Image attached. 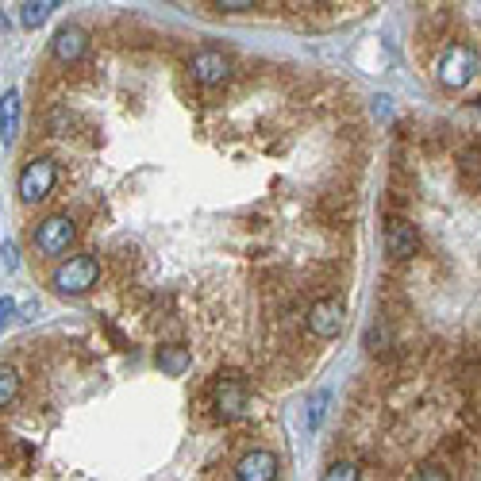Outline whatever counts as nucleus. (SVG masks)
Instances as JSON below:
<instances>
[{"instance_id": "nucleus-1", "label": "nucleus", "mask_w": 481, "mask_h": 481, "mask_svg": "<svg viewBox=\"0 0 481 481\" xmlns=\"http://www.w3.org/2000/svg\"><path fill=\"white\" fill-rule=\"evenodd\" d=\"M100 277V262L92 254H74L69 262H62L51 274V285L62 293V297H81V293H89L92 285H97Z\"/></svg>"}, {"instance_id": "nucleus-2", "label": "nucleus", "mask_w": 481, "mask_h": 481, "mask_svg": "<svg viewBox=\"0 0 481 481\" xmlns=\"http://www.w3.org/2000/svg\"><path fill=\"white\" fill-rule=\"evenodd\" d=\"M477 69H481V58L470 51V46L451 43L447 51L439 54L436 77H439L443 89H466V85H470V77H477Z\"/></svg>"}, {"instance_id": "nucleus-3", "label": "nucleus", "mask_w": 481, "mask_h": 481, "mask_svg": "<svg viewBox=\"0 0 481 481\" xmlns=\"http://www.w3.org/2000/svg\"><path fill=\"white\" fill-rule=\"evenodd\" d=\"M54 178H58V166L51 158H31L20 173V201L23 204H39L43 196H51L54 189Z\"/></svg>"}, {"instance_id": "nucleus-4", "label": "nucleus", "mask_w": 481, "mask_h": 481, "mask_svg": "<svg viewBox=\"0 0 481 481\" xmlns=\"http://www.w3.org/2000/svg\"><path fill=\"white\" fill-rule=\"evenodd\" d=\"M77 236V228H74V220L69 216H46L39 228H35V246H39V254H66L69 251V243H74Z\"/></svg>"}, {"instance_id": "nucleus-5", "label": "nucleus", "mask_w": 481, "mask_h": 481, "mask_svg": "<svg viewBox=\"0 0 481 481\" xmlns=\"http://www.w3.org/2000/svg\"><path fill=\"white\" fill-rule=\"evenodd\" d=\"M385 251H389V258H413L420 251V236H416V224H408V220L393 216L389 224H385Z\"/></svg>"}, {"instance_id": "nucleus-6", "label": "nucleus", "mask_w": 481, "mask_h": 481, "mask_svg": "<svg viewBox=\"0 0 481 481\" xmlns=\"http://www.w3.org/2000/svg\"><path fill=\"white\" fill-rule=\"evenodd\" d=\"M277 454L274 451H251L236 462V481H277Z\"/></svg>"}, {"instance_id": "nucleus-7", "label": "nucleus", "mask_w": 481, "mask_h": 481, "mask_svg": "<svg viewBox=\"0 0 481 481\" xmlns=\"http://www.w3.org/2000/svg\"><path fill=\"white\" fill-rule=\"evenodd\" d=\"M51 51H54V58L58 62H81L85 58V51H89V35H85V28H74V23H66V28H58V35H54V43H51Z\"/></svg>"}, {"instance_id": "nucleus-8", "label": "nucleus", "mask_w": 481, "mask_h": 481, "mask_svg": "<svg viewBox=\"0 0 481 481\" xmlns=\"http://www.w3.org/2000/svg\"><path fill=\"white\" fill-rule=\"evenodd\" d=\"M309 327H312V335H320V339H335L339 332H343V304L339 301H316L312 312H309Z\"/></svg>"}, {"instance_id": "nucleus-9", "label": "nucleus", "mask_w": 481, "mask_h": 481, "mask_svg": "<svg viewBox=\"0 0 481 481\" xmlns=\"http://www.w3.org/2000/svg\"><path fill=\"white\" fill-rule=\"evenodd\" d=\"M189 69L201 85H224L231 74V62H228V54H220V51H201V54H193Z\"/></svg>"}, {"instance_id": "nucleus-10", "label": "nucleus", "mask_w": 481, "mask_h": 481, "mask_svg": "<svg viewBox=\"0 0 481 481\" xmlns=\"http://www.w3.org/2000/svg\"><path fill=\"white\" fill-rule=\"evenodd\" d=\"M216 408H220V416H228V420H236V416H243L246 408H251L239 378H220L216 381Z\"/></svg>"}, {"instance_id": "nucleus-11", "label": "nucleus", "mask_w": 481, "mask_h": 481, "mask_svg": "<svg viewBox=\"0 0 481 481\" xmlns=\"http://www.w3.org/2000/svg\"><path fill=\"white\" fill-rule=\"evenodd\" d=\"M20 132V92L16 89H8L4 97H0V139L4 143H12Z\"/></svg>"}, {"instance_id": "nucleus-12", "label": "nucleus", "mask_w": 481, "mask_h": 481, "mask_svg": "<svg viewBox=\"0 0 481 481\" xmlns=\"http://www.w3.org/2000/svg\"><path fill=\"white\" fill-rule=\"evenodd\" d=\"M158 366H162V373H170V378H181V373L193 366L189 347H162L158 350Z\"/></svg>"}, {"instance_id": "nucleus-13", "label": "nucleus", "mask_w": 481, "mask_h": 481, "mask_svg": "<svg viewBox=\"0 0 481 481\" xmlns=\"http://www.w3.org/2000/svg\"><path fill=\"white\" fill-rule=\"evenodd\" d=\"M54 8H58L54 0H28V4H20V23L35 31V28H43L46 16H51Z\"/></svg>"}, {"instance_id": "nucleus-14", "label": "nucleus", "mask_w": 481, "mask_h": 481, "mask_svg": "<svg viewBox=\"0 0 481 481\" xmlns=\"http://www.w3.org/2000/svg\"><path fill=\"white\" fill-rule=\"evenodd\" d=\"M16 393H20V378H16V370L12 366H0V405H12L16 401Z\"/></svg>"}, {"instance_id": "nucleus-15", "label": "nucleus", "mask_w": 481, "mask_h": 481, "mask_svg": "<svg viewBox=\"0 0 481 481\" xmlns=\"http://www.w3.org/2000/svg\"><path fill=\"white\" fill-rule=\"evenodd\" d=\"M320 481H358V466L355 462H332Z\"/></svg>"}, {"instance_id": "nucleus-16", "label": "nucleus", "mask_w": 481, "mask_h": 481, "mask_svg": "<svg viewBox=\"0 0 481 481\" xmlns=\"http://www.w3.org/2000/svg\"><path fill=\"white\" fill-rule=\"evenodd\" d=\"M324 405H327V389H320L309 401V428H320V420H324Z\"/></svg>"}, {"instance_id": "nucleus-17", "label": "nucleus", "mask_w": 481, "mask_h": 481, "mask_svg": "<svg viewBox=\"0 0 481 481\" xmlns=\"http://www.w3.org/2000/svg\"><path fill=\"white\" fill-rule=\"evenodd\" d=\"M416 481H451V477H447V470H443V466H424V470L416 474Z\"/></svg>"}, {"instance_id": "nucleus-18", "label": "nucleus", "mask_w": 481, "mask_h": 481, "mask_svg": "<svg viewBox=\"0 0 481 481\" xmlns=\"http://www.w3.org/2000/svg\"><path fill=\"white\" fill-rule=\"evenodd\" d=\"M216 8L220 12H246V8H254V0H220Z\"/></svg>"}, {"instance_id": "nucleus-19", "label": "nucleus", "mask_w": 481, "mask_h": 481, "mask_svg": "<svg viewBox=\"0 0 481 481\" xmlns=\"http://www.w3.org/2000/svg\"><path fill=\"white\" fill-rule=\"evenodd\" d=\"M0 254H4V269H16V262H20V258H16V246L4 243V246H0Z\"/></svg>"}, {"instance_id": "nucleus-20", "label": "nucleus", "mask_w": 481, "mask_h": 481, "mask_svg": "<svg viewBox=\"0 0 481 481\" xmlns=\"http://www.w3.org/2000/svg\"><path fill=\"white\" fill-rule=\"evenodd\" d=\"M0 316H4V327H8V320H12V316H16V301H12V297L0 301Z\"/></svg>"}, {"instance_id": "nucleus-21", "label": "nucleus", "mask_w": 481, "mask_h": 481, "mask_svg": "<svg viewBox=\"0 0 481 481\" xmlns=\"http://www.w3.org/2000/svg\"><path fill=\"white\" fill-rule=\"evenodd\" d=\"M474 104H477V108H481V92H477V100H474Z\"/></svg>"}]
</instances>
